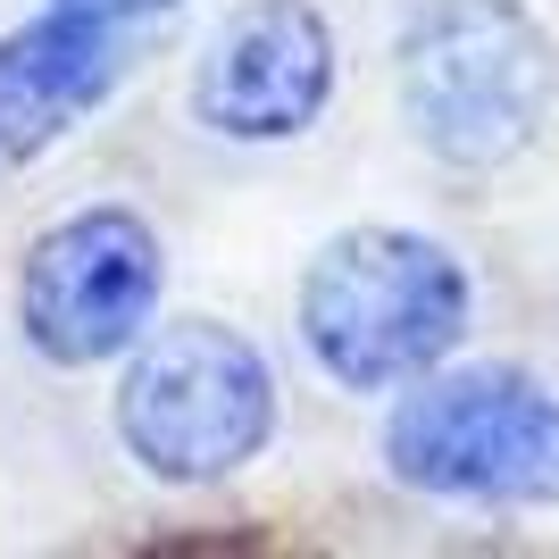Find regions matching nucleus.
<instances>
[{
    "label": "nucleus",
    "mask_w": 559,
    "mask_h": 559,
    "mask_svg": "<svg viewBox=\"0 0 559 559\" xmlns=\"http://www.w3.org/2000/svg\"><path fill=\"white\" fill-rule=\"evenodd\" d=\"M476 318L467 267L409 226H350L301 276V343L343 393H393L443 368Z\"/></svg>",
    "instance_id": "nucleus-1"
},
{
    "label": "nucleus",
    "mask_w": 559,
    "mask_h": 559,
    "mask_svg": "<svg viewBox=\"0 0 559 559\" xmlns=\"http://www.w3.org/2000/svg\"><path fill=\"white\" fill-rule=\"evenodd\" d=\"M559 50L526 0H426L401 34V117L443 167H510L543 134Z\"/></svg>",
    "instance_id": "nucleus-2"
},
{
    "label": "nucleus",
    "mask_w": 559,
    "mask_h": 559,
    "mask_svg": "<svg viewBox=\"0 0 559 559\" xmlns=\"http://www.w3.org/2000/svg\"><path fill=\"white\" fill-rule=\"evenodd\" d=\"M384 467L426 501L559 510V393L518 368H426L384 418Z\"/></svg>",
    "instance_id": "nucleus-3"
},
{
    "label": "nucleus",
    "mask_w": 559,
    "mask_h": 559,
    "mask_svg": "<svg viewBox=\"0 0 559 559\" xmlns=\"http://www.w3.org/2000/svg\"><path fill=\"white\" fill-rule=\"evenodd\" d=\"M117 435L142 476L159 485H217L251 467L276 435V368L251 334L217 318H176L134 343L126 393H117Z\"/></svg>",
    "instance_id": "nucleus-4"
},
{
    "label": "nucleus",
    "mask_w": 559,
    "mask_h": 559,
    "mask_svg": "<svg viewBox=\"0 0 559 559\" xmlns=\"http://www.w3.org/2000/svg\"><path fill=\"white\" fill-rule=\"evenodd\" d=\"M159 293H167L159 234L134 210H75L25 251L17 318L50 368H100L159 326Z\"/></svg>",
    "instance_id": "nucleus-5"
},
{
    "label": "nucleus",
    "mask_w": 559,
    "mask_h": 559,
    "mask_svg": "<svg viewBox=\"0 0 559 559\" xmlns=\"http://www.w3.org/2000/svg\"><path fill=\"white\" fill-rule=\"evenodd\" d=\"M334 100V25L309 0H251L201 50L192 117L226 142H293Z\"/></svg>",
    "instance_id": "nucleus-6"
},
{
    "label": "nucleus",
    "mask_w": 559,
    "mask_h": 559,
    "mask_svg": "<svg viewBox=\"0 0 559 559\" xmlns=\"http://www.w3.org/2000/svg\"><path fill=\"white\" fill-rule=\"evenodd\" d=\"M126 75V25L84 17L50 0L43 17H25L0 34V176H17L68 142Z\"/></svg>",
    "instance_id": "nucleus-7"
},
{
    "label": "nucleus",
    "mask_w": 559,
    "mask_h": 559,
    "mask_svg": "<svg viewBox=\"0 0 559 559\" xmlns=\"http://www.w3.org/2000/svg\"><path fill=\"white\" fill-rule=\"evenodd\" d=\"M59 9H84V17H117V25H134V17H151V9H167V0H59Z\"/></svg>",
    "instance_id": "nucleus-8"
}]
</instances>
